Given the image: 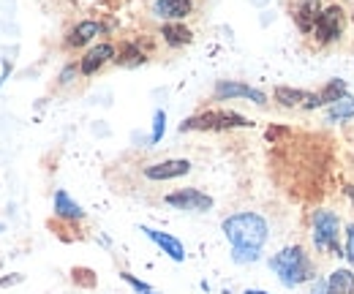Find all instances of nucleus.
<instances>
[{
  "label": "nucleus",
  "instance_id": "obj_1",
  "mask_svg": "<svg viewBox=\"0 0 354 294\" xmlns=\"http://www.w3.org/2000/svg\"><path fill=\"white\" fill-rule=\"evenodd\" d=\"M270 270L278 275V281L286 289H297L303 284H310L316 278V264L303 246H286L275 256H270Z\"/></svg>",
  "mask_w": 354,
  "mask_h": 294
},
{
  "label": "nucleus",
  "instance_id": "obj_2",
  "mask_svg": "<svg viewBox=\"0 0 354 294\" xmlns=\"http://www.w3.org/2000/svg\"><path fill=\"white\" fill-rule=\"evenodd\" d=\"M226 240L232 243V248H257L262 251L265 243L270 240V226L259 212H234L229 218H223L221 223Z\"/></svg>",
  "mask_w": 354,
  "mask_h": 294
},
{
  "label": "nucleus",
  "instance_id": "obj_3",
  "mask_svg": "<svg viewBox=\"0 0 354 294\" xmlns=\"http://www.w3.org/2000/svg\"><path fill=\"white\" fill-rule=\"evenodd\" d=\"M310 237H313V248L324 256H344L341 248V218L327 208L313 210L310 218Z\"/></svg>",
  "mask_w": 354,
  "mask_h": 294
},
{
  "label": "nucleus",
  "instance_id": "obj_4",
  "mask_svg": "<svg viewBox=\"0 0 354 294\" xmlns=\"http://www.w3.org/2000/svg\"><path fill=\"white\" fill-rule=\"evenodd\" d=\"M254 123L232 109H207L199 115H191L180 123V134L185 131H234V128H251Z\"/></svg>",
  "mask_w": 354,
  "mask_h": 294
},
{
  "label": "nucleus",
  "instance_id": "obj_5",
  "mask_svg": "<svg viewBox=\"0 0 354 294\" xmlns=\"http://www.w3.org/2000/svg\"><path fill=\"white\" fill-rule=\"evenodd\" d=\"M344 33H346V11H344V6L333 3V6L322 8L319 22H316V28H313V39L319 42V46L341 42Z\"/></svg>",
  "mask_w": 354,
  "mask_h": 294
},
{
  "label": "nucleus",
  "instance_id": "obj_6",
  "mask_svg": "<svg viewBox=\"0 0 354 294\" xmlns=\"http://www.w3.org/2000/svg\"><path fill=\"white\" fill-rule=\"evenodd\" d=\"M164 202H167L169 208L183 210V212H210L213 205H216L213 196L205 194V191H199V188H180V191H172V194L164 196Z\"/></svg>",
  "mask_w": 354,
  "mask_h": 294
},
{
  "label": "nucleus",
  "instance_id": "obj_7",
  "mask_svg": "<svg viewBox=\"0 0 354 294\" xmlns=\"http://www.w3.org/2000/svg\"><path fill=\"white\" fill-rule=\"evenodd\" d=\"M216 101H234V98H248L257 107H267V95L262 90L251 87L245 82H234V80H218L216 82Z\"/></svg>",
  "mask_w": 354,
  "mask_h": 294
},
{
  "label": "nucleus",
  "instance_id": "obj_8",
  "mask_svg": "<svg viewBox=\"0 0 354 294\" xmlns=\"http://www.w3.org/2000/svg\"><path fill=\"white\" fill-rule=\"evenodd\" d=\"M272 98L283 109H319V95L316 93L300 90V87H289V84H278L272 90Z\"/></svg>",
  "mask_w": 354,
  "mask_h": 294
},
{
  "label": "nucleus",
  "instance_id": "obj_9",
  "mask_svg": "<svg viewBox=\"0 0 354 294\" xmlns=\"http://www.w3.org/2000/svg\"><path fill=\"white\" fill-rule=\"evenodd\" d=\"M188 172H191V161H185V158H169V161H158V164H150V167L142 169V174L153 183L177 180V177H185Z\"/></svg>",
  "mask_w": 354,
  "mask_h": 294
},
{
  "label": "nucleus",
  "instance_id": "obj_10",
  "mask_svg": "<svg viewBox=\"0 0 354 294\" xmlns=\"http://www.w3.org/2000/svg\"><path fill=\"white\" fill-rule=\"evenodd\" d=\"M109 60H115V46H112V44H95L93 49L85 52V57L80 60V74H82V77H93V74H98Z\"/></svg>",
  "mask_w": 354,
  "mask_h": 294
},
{
  "label": "nucleus",
  "instance_id": "obj_11",
  "mask_svg": "<svg viewBox=\"0 0 354 294\" xmlns=\"http://www.w3.org/2000/svg\"><path fill=\"white\" fill-rule=\"evenodd\" d=\"M139 232H142L147 240H153V243L167 253L172 261H185V248H183V243L177 240L175 235H169V232H158V229H153V226H139Z\"/></svg>",
  "mask_w": 354,
  "mask_h": 294
},
{
  "label": "nucleus",
  "instance_id": "obj_12",
  "mask_svg": "<svg viewBox=\"0 0 354 294\" xmlns=\"http://www.w3.org/2000/svg\"><path fill=\"white\" fill-rule=\"evenodd\" d=\"M153 14L164 22H183L194 14V0H156Z\"/></svg>",
  "mask_w": 354,
  "mask_h": 294
},
{
  "label": "nucleus",
  "instance_id": "obj_13",
  "mask_svg": "<svg viewBox=\"0 0 354 294\" xmlns=\"http://www.w3.org/2000/svg\"><path fill=\"white\" fill-rule=\"evenodd\" d=\"M319 14H322V0H300L297 8H295V25L300 28V33H313L316 22H319Z\"/></svg>",
  "mask_w": 354,
  "mask_h": 294
},
{
  "label": "nucleus",
  "instance_id": "obj_14",
  "mask_svg": "<svg viewBox=\"0 0 354 294\" xmlns=\"http://www.w3.org/2000/svg\"><path fill=\"white\" fill-rule=\"evenodd\" d=\"M52 212H55L57 218H63V221H82V218H85L82 205H77V202L68 196V191H63V188H57V191H55Z\"/></svg>",
  "mask_w": 354,
  "mask_h": 294
},
{
  "label": "nucleus",
  "instance_id": "obj_15",
  "mask_svg": "<svg viewBox=\"0 0 354 294\" xmlns=\"http://www.w3.org/2000/svg\"><path fill=\"white\" fill-rule=\"evenodd\" d=\"M101 25L98 22H93V19H85V22H80V25H74L71 30H68V36H66V46L68 49H80V46H85L90 44L95 36H101Z\"/></svg>",
  "mask_w": 354,
  "mask_h": 294
},
{
  "label": "nucleus",
  "instance_id": "obj_16",
  "mask_svg": "<svg viewBox=\"0 0 354 294\" xmlns=\"http://www.w3.org/2000/svg\"><path fill=\"white\" fill-rule=\"evenodd\" d=\"M327 294H354V270L338 267L327 278Z\"/></svg>",
  "mask_w": 354,
  "mask_h": 294
},
{
  "label": "nucleus",
  "instance_id": "obj_17",
  "mask_svg": "<svg viewBox=\"0 0 354 294\" xmlns=\"http://www.w3.org/2000/svg\"><path fill=\"white\" fill-rule=\"evenodd\" d=\"M316 95H319V107H333V104H338V101H344L349 95V84L344 80H330V82H324L319 87Z\"/></svg>",
  "mask_w": 354,
  "mask_h": 294
},
{
  "label": "nucleus",
  "instance_id": "obj_18",
  "mask_svg": "<svg viewBox=\"0 0 354 294\" xmlns=\"http://www.w3.org/2000/svg\"><path fill=\"white\" fill-rule=\"evenodd\" d=\"M161 39L177 49V46H185V44L194 42V33L183 22H164L161 25Z\"/></svg>",
  "mask_w": 354,
  "mask_h": 294
},
{
  "label": "nucleus",
  "instance_id": "obj_19",
  "mask_svg": "<svg viewBox=\"0 0 354 294\" xmlns=\"http://www.w3.org/2000/svg\"><path fill=\"white\" fill-rule=\"evenodd\" d=\"M147 57H145V52L136 46V44L126 42L118 52H115V63L118 66H123V68H133V66H142Z\"/></svg>",
  "mask_w": 354,
  "mask_h": 294
},
{
  "label": "nucleus",
  "instance_id": "obj_20",
  "mask_svg": "<svg viewBox=\"0 0 354 294\" xmlns=\"http://www.w3.org/2000/svg\"><path fill=\"white\" fill-rule=\"evenodd\" d=\"M354 118V95H346L344 101L327 107V123H346Z\"/></svg>",
  "mask_w": 354,
  "mask_h": 294
},
{
  "label": "nucleus",
  "instance_id": "obj_21",
  "mask_svg": "<svg viewBox=\"0 0 354 294\" xmlns=\"http://www.w3.org/2000/svg\"><path fill=\"white\" fill-rule=\"evenodd\" d=\"M164 131H167V112L164 109H156L153 112V134H150V145H158L164 139Z\"/></svg>",
  "mask_w": 354,
  "mask_h": 294
},
{
  "label": "nucleus",
  "instance_id": "obj_22",
  "mask_svg": "<svg viewBox=\"0 0 354 294\" xmlns=\"http://www.w3.org/2000/svg\"><path fill=\"white\" fill-rule=\"evenodd\" d=\"M262 259V251L257 248H232V261L234 264H254Z\"/></svg>",
  "mask_w": 354,
  "mask_h": 294
},
{
  "label": "nucleus",
  "instance_id": "obj_23",
  "mask_svg": "<svg viewBox=\"0 0 354 294\" xmlns=\"http://www.w3.org/2000/svg\"><path fill=\"white\" fill-rule=\"evenodd\" d=\"M120 278H123V281H126V284H129V286H131L133 292L136 294H147V292H153V286H150V284H145V281H139V278H136V275H131V273H120Z\"/></svg>",
  "mask_w": 354,
  "mask_h": 294
},
{
  "label": "nucleus",
  "instance_id": "obj_24",
  "mask_svg": "<svg viewBox=\"0 0 354 294\" xmlns=\"http://www.w3.org/2000/svg\"><path fill=\"white\" fill-rule=\"evenodd\" d=\"M344 256L349 259L354 270V223H346V246H344Z\"/></svg>",
  "mask_w": 354,
  "mask_h": 294
},
{
  "label": "nucleus",
  "instance_id": "obj_25",
  "mask_svg": "<svg viewBox=\"0 0 354 294\" xmlns=\"http://www.w3.org/2000/svg\"><path fill=\"white\" fill-rule=\"evenodd\" d=\"M71 275H74V281H77V284H82V286H93V284H95V278H88V275H93V273L85 270V267H77Z\"/></svg>",
  "mask_w": 354,
  "mask_h": 294
},
{
  "label": "nucleus",
  "instance_id": "obj_26",
  "mask_svg": "<svg viewBox=\"0 0 354 294\" xmlns=\"http://www.w3.org/2000/svg\"><path fill=\"white\" fill-rule=\"evenodd\" d=\"M77 74H80V66L68 63V66H66V68L60 71V80H57V82H60V84H68L71 80H74V77H77Z\"/></svg>",
  "mask_w": 354,
  "mask_h": 294
},
{
  "label": "nucleus",
  "instance_id": "obj_27",
  "mask_svg": "<svg viewBox=\"0 0 354 294\" xmlns=\"http://www.w3.org/2000/svg\"><path fill=\"white\" fill-rule=\"evenodd\" d=\"M310 294H327V278H313L310 281Z\"/></svg>",
  "mask_w": 354,
  "mask_h": 294
},
{
  "label": "nucleus",
  "instance_id": "obj_28",
  "mask_svg": "<svg viewBox=\"0 0 354 294\" xmlns=\"http://www.w3.org/2000/svg\"><path fill=\"white\" fill-rule=\"evenodd\" d=\"M22 281H25V275L14 273V275H8V278H0V289H6V286H17V284H22Z\"/></svg>",
  "mask_w": 354,
  "mask_h": 294
},
{
  "label": "nucleus",
  "instance_id": "obj_29",
  "mask_svg": "<svg viewBox=\"0 0 354 294\" xmlns=\"http://www.w3.org/2000/svg\"><path fill=\"white\" fill-rule=\"evenodd\" d=\"M344 196L354 205V183H346V185H344Z\"/></svg>",
  "mask_w": 354,
  "mask_h": 294
},
{
  "label": "nucleus",
  "instance_id": "obj_30",
  "mask_svg": "<svg viewBox=\"0 0 354 294\" xmlns=\"http://www.w3.org/2000/svg\"><path fill=\"white\" fill-rule=\"evenodd\" d=\"M243 294H270V292H262V289H245Z\"/></svg>",
  "mask_w": 354,
  "mask_h": 294
},
{
  "label": "nucleus",
  "instance_id": "obj_31",
  "mask_svg": "<svg viewBox=\"0 0 354 294\" xmlns=\"http://www.w3.org/2000/svg\"><path fill=\"white\" fill-rule=\"evenodd\" d=\"M0 232H6V223H0Z\"/></svg>",
  "mask_w": 354,
  "mask_h": 294
},
{
  "label": "nucleus",
  "instance_id": "obj_32",
  "mask_svg": "<svg viewBox=\"0 0 354 294\" xmlns=\"http://www.w3.org/2000/svg\"><path fill=\"white\" fill-rule=\"evenodd\" d=\"M147 294H158V292H147Z\"/></svg>",
  "mask_w": 354,
  "mask_h": 294
},
{
  "label": "nucleus",
  "instance_id": "obj_33",
  "mask_svg": "<svg viewBox=\"0 0 354 294\" xmlns=\"http://www.w3.org/2000/svg\"><path fill=\"white\" fill-rule=\"evenodd\" d=\"M352 22H354V11H352Z\"/></svg>",
  "mask_w": 354,
  "mask_h": 294
}]
</instances>
